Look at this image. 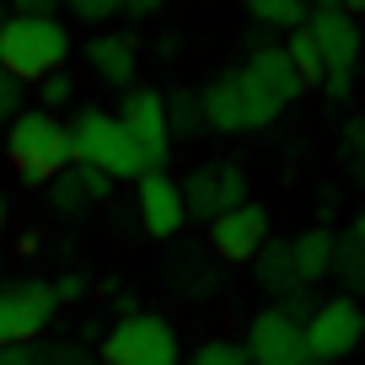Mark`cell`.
I'll use <instances>...</instances> for the list:
<instances>
[{"label":"cell","mask_w":365,"mask_h":365,"mask_svg":"<svg viewBox=\"0 0 365 365\" xmlns=\"http://www.w3.org/2000/svg\"><path fill=\"white\" fill-rule=\"evenodd\" d=\"M70 59V27L54 16V6H16L0 27V70L16 86H43Z\"/></svg>","instance_id":"cell-1"},{"label":"cell","mask_w":365,"mask_h":365,"mask_svg":"<svg viewBox=\"0 0 365 365\" xmlns=\"http://www.w3.org/2000/svg\"><path fill=\"white\" fill-rule=\"evenodd\" d=\"M6 161H11L16 178H27V182H59L70 172V161H76L70 124H59L43 108L16 113L11 129H6Z\"/></svg>","instance_id":"cell-2"},{"label":"cell","mask_w":365,"mask_h":365,"mask_svg":"<svg viewBox=\"0 0 365 365\" xmlns=\"http://www.w3.org/2000/svg\"><path fill=\"white\" fill-rule=\"evenodd\" d=\"M307 33H312L317 59H322V86H328L333 97H349L354 70H360V22H354V11L322 0V6H312Z\"/></svg>","instance_id":"cell-3"},{"label":"cell","mask_w":365,"mask_h":365,"mask_svg":"<svg viewBox=\"0 0 365 365\" xmlns=\"http://www.w3.org/2000/svg\"><path fill=\"white\" fill-rule=\"evenodd\" d=\"M70 145H76V167H97V172H108L113 182L145 172V161H140L129 129L118 124V113H103V108L76 113V124H70Z\"/></svg>","instance_id":"cell-4"},{"label":"cell","mask_w":365,"mask_h":365,"mask_svg":"<svg viewBox=\"0 0 365 365\" xmlns=\"http://www.w3.org/2000/svg\"><path fill=\"white\" fill-rule=\"evenodd\" d=\"M199 113H205V124L220 129V135H247V129L274 124L279 108L258 91V81H252L247 70H226V76H215L199 91Z\"/></svg>","instance_id":"cell-5"},{"label":"cell","mask_w":365,"mask_h":365,"mask_svg":"<svg viewBox=\"0 0 365 365\" xmlns=\"http://www.w3.org/2000/svg\"><path fill=\"white\" fill-rule=\"evenodd\" d=\"M103 365H182V344L178 328L156 312H135V317H118L103 339Z\"/></svg>","instance_id":"cell-6"},{"label":"cell","mask_w":365,"mask_h":365,"mask_svg":"<svg viewBox=\"0 0 365 365\" xmlns=\"http://www.w3.org/2000/svg\"><path fill=\"white\" fill-rule=\"evenodd\" d=\"M178 188H182L188 220H205V226H215L220 215L247 205V172H242L237 161H205V167H194Z\"/></svg>","instance_id":"cell-7"},{"label":"cell","mask_w":365,"mask_h":365,"mask_svg":"<svg viewBox=\"0 0 365 365\" xmlns=\"http://www.w3.org/2000/svg\"><path fill=\"white\" fill-rule=\"evenodd\" d=\"M301 328H307V354H312L317 365H328V360H344V354L360 349V339H365V312H360V301L333 296V301H317V307L301 317Z\"/></svg>","instance_id":"cell-8"},{"label":"cell","mask_w":365,"mask_h":365,"mask_svg":"<svg viewBox=\"0 0 365 365\" xmlns=\"http://www.w3.org/2000/svg\"><path fill=\"white\" fill-rule=\"evenodd\" d=\"M54 312H59L54 285H43V279H11V285H0V349L33 344L54 322Z\"/></svg>","instance_id":"cell-9"},{"label":"cell","mask_w":365,"mask_h":365,"mask_svg":"<svg viewBox=\"0 0 365 365\" xmlns=\"http://www.w3.org/2000/svg\"><path fill=\"white\" fill-rule=\"evenodd\" d=\"M118 124L129 129L145 172H167V156H172V124H167V103L161 91H129L124 108H118Z\"/></svg>","instance_id":"cell-10"},{"label":"cell","mask_w":365,"mask_h":365,"mask_svg":"<svg viewBox=\"0 0 365 365\" xmlns=\"http://www.w3.org/2000/svg\"><path fill=\"white\" fill-rule=\"evenodd\" d=\"M247 360L252 365H307V328H301V317H290L285 307H269L252 317L247 328Z\"/></svg>","instance_id":"cell-11"},{"label":"cell","mask_w":365,"mask_h":365,"mask_svg":"<svg viewBox=\"0 0 365 365\" xmlns=\"http://www.w3.org/2000/svg\"><path fill=\"white\" fill-rule=\"evenodd\" d=\"M210 247L226 263H258V252L269 247V210L247 199L242 210L220 215L215 226H210Z\"/></svg>","instance_id":"cell-12"},{"label":"cell","mask_w":365,"mask_h":365,"mask_svg":"<svg viewBox=\"0 0 365 365\" xmlns=\"http://www.w3.org/2000/svg\"><path fill=\"white\" fill-rule=\"evenodd\" d=\"M135 210H140V226L150 231V237H178L182 220H188V210H182V188L167 178V172H140L135 178Z\"/></svg>","instance_id":"cell-13"},{"label":"cell","mask_w":365,"mask_h":365,"mask_svg":"<svg viewBox=\"0 0 365 365\" xmlns=\"http://www.w3.org/2000/svg\"><path fill=\"white\" fill-rule=\"evenodd\" d=\"M242 70H247V76L258 81V91L269 97L274 108H279V113H285V108L296 103L301 91H307V86H301V76H296V65H290V54H285V48H258V54H252Z\"/></svg>","instance_id":"cell-14"},{"label":"cell","mask_w":365,"mask_h":365,"mask_svg":"<svg viewBox=\"0 0 365 365\" xmlns=\"http://www.w3.org/2000/svg\"><path fill=\"white\" fill-rule=\"evenodd\" d=\"M258 285L269 296L285 301L290 317H301V279H296V258H290V242H269L258 252Z\"/></svg>","instance_id":"cell-15"},{"label":"cell","mask_w":365,"mask_h":365,"mask_svg":"<svg viewBox=\"0 0 365 365\" xmlns=\"http://www.w3.org/2000/svg\"><path fill=\"white\" fill-rule=\"evenodd\" d=\"M86 59H91V70L108 81V86H129L135 81V43L129 38H118V33H103V38H91L86 43Z\"/></svg>","instance_id":"cell-16"},{"label":"cell","mask_w":365,"mask_h":365,"mask_svg":"<svg viewBox=\"0 0 365 365\" xmlns=\"http://www.w3.org/2000/svg\"><path fill=\"white\" fill-rule=\"evenodd\" d=\"M333 252H339L333 231H301V237L290 242L296 279H301V285H317V279H328V274H333Z\"/></svg>","instance_id":"cell-17"},{"label":"cell","mask_w":365,"mask_h":365,"mask_svg":"<svg viewBox=\"0 0 365 365\" xmlns=\"http://www.w3.org/2000/svg\"><path fill=\"white\" fill-rule=\"evenodd\" d=\"M247 16H252V22H263V27L301 33V27H307V16H312V6H301V0H252Z\"/></svg>","instance_id":"cell-18"},{"label":"cell","mask_w":365,"mask_h":365,"mask_svg":"<svg viewBox=\"0 0 365 365\" xmlns=\"http://www.w3.org/2000/svg\"><path fill=\"white\" fill-rule=\"evenodd\" d=\"M285 54H290V65H296L301 86H322V59H317V43H312V33H307V27H301V33H290Z\"/></svg>","instance_id":"cell-19"},{"label":"cell","mask_w":365,"mask_h":365,"mask_svg":"<svg viewBox=\"0 0 365 365\" xmlns=\"http://www.w3.org/2000/svg\"><path fill=\"white\" fill-rule=\"evenodd\" d=\"M333 274L344 279L349 301L365 296V247H360V242H339V252H333Z\"/></svg>","instance_id":"cell-20"},{"label":"cell","mask_w":365,"mask_h":365,"mask_svg":"<svg viewBox=\"0 0 365 365\" xmlns=\"http://www.w3.org/2000/svg\"><path fill=\"white\" fill-rule=\"evenodd\" d=\"M188 365H252V360H247V349H242V344L210 339V344H199V349L188 354Z\"/></svg>","instance_id":"cell-21"},{"label":"cell","mask_w":365,"mask_h":365,"mask_svg":"<svg viewBox=\"0 0 365 365\" xmlns=\"http://www.w3.org/2000/svg\"><path fill=\"white\" fill-rule=\"evenodd\" d=\"M167 124H172V135H178V129L188 135V129L205 124V113H199V97H194V91H178V97L167 103Z\"/></svg>","instance_id":"cell-22"},{"label":"cell","mask_w":365,"mask_h":365,"mask_svg":"<svg viewBox=\"0 0 365 365\" xmlns=\"http://www.w3.org/2000/svg\"><path fill=\"white\" fill-rule=\"evenodd\" d=\"M70 178L81 182V194H86V205H91V199H108V194H113V188H118V182L108 178V172H97V167H76V172H70Z\"/></svg>","instance_id":"cell-23"},{"label":"cell","mask_w":365,"mask_h":365,"mask_svg":"<svg viewBox=\"0 0 365 365\" xmlns=\"http://www.w3.org/2000/svg\"><path fill=\"white\" fill-rule=\"evenodd\" d=\"M38 97H43V113H54V108H65L70 97H76V81L59 70V76H48L43 86H38Z\"/></svg>","instance_id":"cell-24"},{"label":"cell","mask_w":365,"mask_h":365,"mask_svg":"<svg viewBox=\"0 0 365 365\" xmlns=\"http://www.w3.org/2000/svg\"><path fill=\"white\" fill-rule=\"evenodd\" d=\"M70 11H76V22H108V16H118L124 6H118V0H76Z\"/></svg>","instance_id":"cell-25"},{"label":"cell","mask_w":365,"mask_h":365,"mask_svg":"<svg viewBox=\"0 0 365 365\" xmlns=\"http://www.w3.org/2000/svg\"><path fill=\"white\" fill-rule=\"evenodd\" d=\"M16 113H22V86H16V81L0 70V124H11Z\"/></svg>","instance_id":"cell-26"},{"label":"cell","mask_w":365,"mask_h":365,"mask_svg":"<svg viewBox=\"0 0 365 365\" xmlns=\"http://www.w3.org/2000/svg\"><path fill=\"white\" fill-rule=\"evenodd\" d=\"M54 205L65 210V215H70V210H86V194H81V182L70 178V172H65V178L54 182Z\"/></svg>","instance_id":"cell-27"},{"label":"cell","mask_w":365,"mask_h":365,"mask_svg":"<svg viewBox=\"0 0 365 365\" xmlns=\"http://www.w3.org/2000/svg\"><path fill=\"white\" fill-rule=\"evenodd\" d=\"M344 150H349V161L360 167V178H365V124H349V129H344Z\"/></svg>","instance_id":"cell-28"},{"label":"cell","mask_w":365,"mask_h":365,"mask_svg":"<svg viewBox=\"0 0 365 365\" xmlns=\"http://www.w3.org/2000/svg\"><path fill=\"white\" fill-rule=\"evenodd\" d=\"M0 365H43V354L33 344H22V349H0Z\"/></svg>","instance_id":"cell-29"},{"label":"cell","mask_w":365,"mask_h":365,"mask_svg":"<svg viewBox=\"0 0 365 365\" xmlns=\"http://www.w3.org/2000/svg\"><path fill=\"white\" fill-rule=\"evenodd\" d=\"M81 290H86V279H81V274H65L54 285V301H81Z\"/></svg>","instance_id":"cell-30"},{"label":"cell","mask_w":365,"mask_h":365,"mask_svg":"<svg viewBox=\"0 0 365 365\" xmlns=\"http://www.w3.org/2000/svg\"><path fill=\"white\" fill-rule=\"evenodd\" d=\"M43 365H103V360H86L76 349H54V354H43Z\"/></svg>","instance_id":"cell-31"},{"label":"cell","mask_w":365,"mask_h":365,"mask_svg":"<svg viewBox=\"0 0 365 365\" xmlns=\"http://www.w3.org/2000/svg\"><path fill=\"white\" fill-rule=\"evenodd\" d=\"M349 242H360V247H365V210L354 215V231H349Z\"/></svg>","instance_id":"cell-32"},{"label":"cell","mask_w":365,"mask_h":365,"mask_svg":"<svg viewBox=\"0 0 365 365\" xmlns=\"http://www.w3.org/2000/svg\"><path fill=\"white\" fill-rule=\"evenodd\" d=\"M0 226H6V199H0Z\"/></svg>","instance_id":"cell-33"},{"label":"cell","mask_w":365,"mask_h":365,"mask_svg":"<svg viewBox=\"0 0 365 365\" xmlns=\"http://www.w3.org/2000/svg\"><path fill=\"white\" fill-rule=\"evenodd\" d=\"M6 16H11V11H6V6H0V27H6Z\"/></svg>","instance_id":"cell-34"},{"label":"cell","mask_w":365,"mask_h":365,"mask_svg":"<svg viewBox=\"0 0 365 365\" xmlns=\"http://www.w3.org/2000/svg\"><path fill=\"white\" fill-rule=\"evenodd\" d=\"M307 365H317V360H307Z\"/></svg>","instance_id":"cell-35"}]
</instances>
